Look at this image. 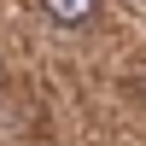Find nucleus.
Listing matches in <instances>:
<instances>
[{
    "mask_svg": "<svg viewBox=\"0 0 146 146\" xmlns=\"http://www.w3.org/2000/svg\"><path fill=\"white\" fill-rule=\"evenodd\" d=\"M41 12L58 23V29H82V23H94L100 0H41Z\"/></svg>",
    "mask_w": 146,
    "mask_h": 146,
    "instance_id": "1",
    "label": "nucleus"
},
{
    "mask_svg": "<svg viewBox=\"0 0 146 146\" xmlns=\"http://www.w3.org/2000/svg\"><path fill=\"white\" fill-rule=\"evenodd\" d=\"M140 94H146V76H140Z\"/></svg>",
    "mask_w": 146,
    "mask_h": 146,
    "instance_id": "2",
    "label": "nucleus"
}]
</instances>
